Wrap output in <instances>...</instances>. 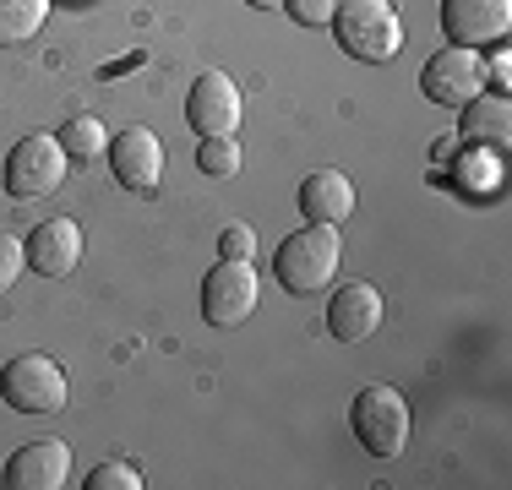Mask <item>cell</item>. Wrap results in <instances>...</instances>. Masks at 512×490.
Listing matches in <instances>:
<instances>
[{
    "instance_id": "8",
    "label": "cell",
    "mask_w": 512,
    "mask_h": 490,
    "mask_svg": "<svg viewBox=\"0 0 512 490\" xmlns=\"http://www.w3.org/2000/svg\"><path fill=\"white\" fill-rule=\"evenodd\" d=\"M240 115H246V98L224 77V71H202L186 93V126L197 137H235Z\"/></svg>"
},
{
    "instance_id": "18",
    "label": "cell",
    "mask_w": 512,
    "mask_h": 490,
    "mask_svg": "<svg viewBox=\"0 0 512 490\" xmlns=\"http://www.w3.org/2000/svg\"><path fill=\"white\" fill-rule=\"evenodd\" d=\"M197 169H202V175H213V180L240 175V147H235V137H202Z\"/></svg>"
},
{
    "instance_id": "7",
    "label": "cell",
    "mask_w": 512,
    "mask_h": 490,
    "mask_svg": "<svg viewBox=\"0 0 512 490\" xmlns=\"http://www.w3.org/2000/svg\"><path fill=\"white\" fill-rule=\"evenodd\" d=\"M66 180V147L50 131H33L6 153V191L17 202H33V196H50Z\"/></svg>"
},
{
    "instance_id": "16",
    "label": "cell",
    "mask_w": 512,
    "mask_h": 490,
    "mask_svg": "<svg viewBox=\"0 0 512 490\" xmlns=\"http://www.w3.org/2000/svg\"><path fill=\"white\" fill-rule=\"evenodd\" d=\"M44 17H50V0H0V49L39 39Z\"/></svg>"
},
{
    "instance_id": "6",
    "label": "cell",
    "mask_w": 512,
    "mask_h": 490,
    "mask_svg": "<svg viewBox=\"0 0 512 490\" xmlns=\"http://www.w3.org/2000/svg\"><path fill=\"white\" fill-rule=\"evenodd\" d=\"M485 88H491V77H485V55H480V49L447 44V49H436V55L425 60V71H420V93L431 98V104H442V109H463L469 98H480Z\"/></svg>"
},
{
    "instance_id": "24",
    "label": "cell",
    "mask_w": 512,
    "mask_h": 490,
    "mask_svg": "<svg viewBox=\"0 0 512 490\" xmlns=\"http://www.w3.org/2000/svg\"><path fill=\"white\" fill-rule=\"evenodd\" d=\"M246 6H256V11H273V6H284V0H246Z\"/></svg>"
},
{
    "instance_id": "14",
    "label": "cell",
    "mask_w": 512,
    "mask_h": 490,
    "mask_svg": "<svg viewBox=\"0 0 512 490\" xmlns=\"http://www.w3.org/2000/svg\"><path fill=\"white\" fill-rule=\"evenodd\" d=\"M300 213L311 218V224H349L355 218V186H349V175H338V169H316V175L300 180Z\"/></svg>"
},
{
    "instance_id": "2",
    "label": "cell",
    "mask_w": 512,
    "mask_h": 490,
    "mask_svg": "<svg viewBox=\"0 0 512 490\" xmlns=\"http://www.w3.org/2000/svg\"><path fill=\"white\" fill-rule=\"evenodd\" d=\"M338 256H344V245H338V229H333V224H306V229H295V235L278 245L273 273H278V284L295 294V300H306V294H316V289L333 284Z\"/></svg>"
},
{
    "instance_id": "15",
    "label": "cell",
    "mask_w": 512,
    "mask_h": 490,
    "mask_svg": "<svg viewBox=\"0 0 512 490\" xmlns=\"http://www.w3.org/2000/svg\"><path fill=\"white\" fill-rule=\"evenodd\" d=\"M463 137L469 142H491V147H502L507 142V131H512V104H507V93H480V98H469L463 104Z\"/></svg>"
},
{
    "instance_id": "22",
    "label": "cell",
    "mask_w": 512,
    "mask_h": 490,
    "mask_svg": "<svg viewBox=\"0 0 512 490\" xmlns=\"http://www.w3.org/2000/svg\"><path fill=\"white\" fill-rule=\"evenodd\" d=\"M218 256H229V262H251V256H256V235L246 224H229L224 235H218Z\"/></svg>"
},
{
    "instance_id": "23",
    "label": "cell",
    "mask_w": 512,
    "mask_h": 490,
    "mask_svg": "<svg viewBox=\"0 0 512 490\" xmlns=\"http://www.w3.org/2000/svg\"><path fill=\"white\" fill-rule=\"evenodd\" d=\"M22 267H28V256H22V240L0 235V294H6V289L22 278Z\"/></svg>"
},
{
    "instance_id": "9",
    "label": "cell",
    "mask_w": 512,
    "mask_h": 490,
    "mask_svg": "<svg viewBox=\"0 0 512 490\" xmlns=\"http://www.w3.org/2000/svg\"><path fill=\"white\" fill-rule=\"evenodd\" d=\"M512 28V0H442V33L458 49H480L502 44Z\"/></svg>"
},
{
    "instance_id": "3",
    "label": "cell",
    "mask_w": 512,
    "mask_h": 490,
    "mask_svg": "<svg viewBox=\"0 0 512 490\" xmlns=\"http://www.w3.org/2000/svg\"><path fill=\"white\" fill-rule=\"evenodd\" d=\"M349 431L360 436V447L371 458H398L409 447V403L393 387H360L349 403Z\"/></svg>"
},
{
    "instance_id": "1",
    "label": "cell",
    "mask_w": 512,
    "mask_h": 490,
    "mask_svg": "<svg viewBox=\"0 0 512 490\" xmlns=\"http://www.w3.org/2000/svg\"><path fill=\"white\" fill-rule=\"evenodd\" d=\"M327 28H333L338 49L365 60V66H387L404 49V22H398L393 0H338Z\"/></svg>"
},
{
    "instance_id": "11",
    "label": "cell",
    "mask_w": 512,
    "mask_h": 490,
    "mask_svg": "<svg viewBox=\"0 0 512 490\" xmlns=\"http://www.w3.org/2000/svg\"><path fill=\"white\" fill-rule=\"evenodd\" d=\"M104 153H109V169H115V180L126 191H153L158 180H164V142H158V131H148V126L120 131Z\"/></svg>"
},
{
    "instance_id": "19",
    "label": "cell",
    "mask_w": 512,
    "mask_h": 490,
    "mask_svg": "<svg viewBox=\"0 0 512 490\" xmlns=\"http://www.w3.org/2000/svg\"><path fill=\"white\" fill-rule=\"evenodd\" d=\"M458 175L469 191H496V175H502V158L496 153H463L458 158Z\"/></svg>"
},
{
    "instance_id": "17",
    "label": "cell",
    "mask_w": 512,
    "mask_h": 490,
    "mask_svg": "<svg viewBox=\"0 0 512 490\" xmlns=\"http://www.w3.org/2000/svg\"><path fill=\"white\" fill-rule=\"evenodd\" d=\"M60 147H66V158H93V153H104V126L93 115H77V120H66L60 126Z\"/></svg>"
},
{
    "instance_id": "4",
    "label": "cell",
    "mask_w": 512,
    "mask_h": 490,
    "mask_svg": "<svg viewBox=\"0 0 512 490\" xmlns=\"http://www.w3.org/2000/svg\"><path fill=\"white\" fill-rule=\"evenodd\" d=\"M0 398L17 414H55L66 403V371L50 354H17L0 365Z\"/></svg>"
},
{
    "instance_id": "13",
    "label": "cell",
    "mask_w": 512,
    "mask_h": 490,
    "mask_svg": "<svg viewBox=\"0 0 512 490\" xmlns=\"http://www.w3.org/2000/svg\"><path fill=\"white\" fill-rule=\"evenodd\" d=\"M382 327V294L376 284H344L333 294V305H327V333L338 343H365Z\"/></svg>"
},
{
    "instance_id": "5",
    "label": "cell",
    "mask_w": 512,
    "mask_h": 490,
    "mask_svg": "<svg viewBox=\"0 0 512 490\" xmlns=\"http://www.w3.org/2000/svg\"><path fill=\"white\" fill-rule=\"evenodd\" d=\"M262 300V278H256V262H229L218 256L202 278V316L207 327H240Z\"/></svg>"
},
{
    "instance_id": "21",
    "label": "cell",
    "mask_w": 512,
    "mask_h": 490,
    "mask_svg": "<svg viewBox=\"0 0 512 490\" xmlns=\"http://www.w3.org/2000/svg\"><path fill=\"white\" fill-rule=\"evenodd\" d=\"M333 6L338 0H284V11L300 28H327V22H333Z\"/></svg>"
},
{
    "instance_id": "10",
    "label": "cell",
    "mask_w": 512,
    "mask_h": 490,
    "mask_svg": "<svg viewBox=\"0 0 512 490\" xmlns=\"http://www.w3.org/2000/svg\"><path fill=\"white\" fill-rule=\"evenodd\" d=\"M71 480V447L60 436H39L6 458V490H60Z\"/></svg>"
},
{
    "instance_id": "12",
    "label": "cell",
    "mask_w": 512,
    "mask_h": 490,
    "mask_svg": "<svg viewBox=\"0 0 512 490\" xmlns=\"http://www.w3.org/2000/svg\"><path fill=\"white\" fill-rule=\"evenodd\" d=\"M22 256H28L33 273L66 278L71 267L82 262V224L77 218H44V224H33V235L22 240Z\"/></svg>"
},
{
    "instance_id": "20",
    "label": "cell",
    "mask_w": 512,
    "mask_h": 490,
    "mask_svg": "<svg viewBox=\"0 0 512 490\" xmlns=\"http://www.w3.org/2000/svg\"><path fill=\"white\" fill-rule=\"evenodd\" d=\"M88 490H142V474L137 463H99L88 474Z\"/></svg>"
}]
</instances>
